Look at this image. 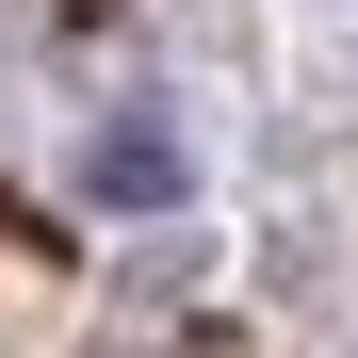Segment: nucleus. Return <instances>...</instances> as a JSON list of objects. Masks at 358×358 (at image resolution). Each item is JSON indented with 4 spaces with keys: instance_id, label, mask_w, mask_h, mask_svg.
I'll return each instance as SVG.
<instances>
[{
    "instance_id": "obj_1",
    "label": "nucleus",
    "mask_w": 358,
    "mask_h": 358,
    "mask_svg": "<svg viewBox=\"0 0 358 358\" xmlns=\"http://www.w3.org/2000/svg\"><path fill=\"white\" fill-rule=\"evenodd\" d=\"M179 179H196V163H179L163 114H114V131L82 147V196H98V212H179Z\"/></svg>"
}]
</instances>
